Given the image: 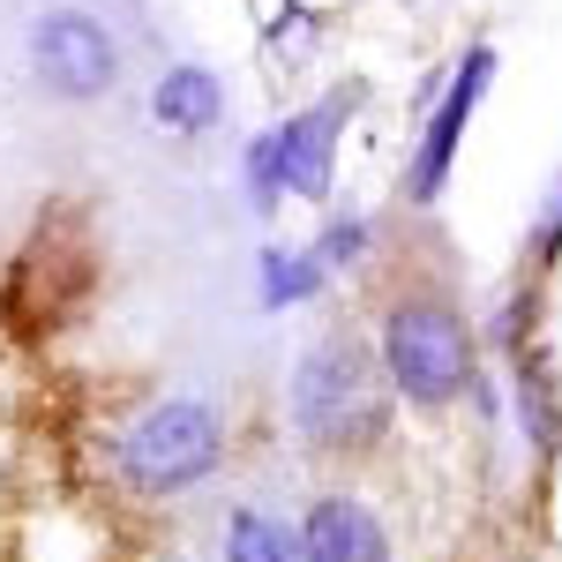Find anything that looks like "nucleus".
I'll list each match as a JSON object with an SVG mask.
<instances>
[{
	"instance_id": "1a4fd4ad",
	"label": "nucleus",
	"mask_w": 562,
	"mask_h": 562,
	"mask_svg": "<svg viewBox=\"0 0 562 562\" xmlns=\"http://www.w3.org/2000/svg\"><path fill=\"white\" fill-rule=\"evenodd\" d=\"M225 562H307V540H301V525L270 518V510H233Z\"/></svg>"
},
{
	"instance_id": "39448f33",
	"label": "nucleus",
	"mask_w": 562,
	"mask_h": 562,
	"mask_svg": "<svg viewBox=\"0 0 562 562\" xmlns=\"http://www.w3.org/2000/svg\"><path fill=\"white\" fill-rule=\"evenodd\" d=\"M31 68H38V83L53 98H105L113 76H121V53L105 38V23L83 15V8H45L38 23H31Z\"/></svg>"
},
{
	"instance_id": "6e6552de",
	"label": "nucleus",
	"mask_w": 562,
	"mask_h": 562,
	"mask_svg": "<svg viewBox=\"0 0 562 562\" xmlns=\"http://www.w3.org/2000/svg\"><path fill=\"white\" fill-rule=\"evenodd\" d=\"M150 113H158V128H173V135H203L225 113V90H217L211 68H166L158 90H150Z\"/></svg>"
},
{
	"instance_id": "0eeeda50",
	"label": "nucleus",
	"mask_w": 562,
	"mask_h": 562,
	"mask_svg": "<svg viewBox=\"0 0 562 562\" xmlns=\"http://www.w3.org/2000/svg\"><path fill=\"white\" fill-rule=\"evenodd\" d=\"M307 562H390V532L360 495H315L301 518Z\"/></svg>"
},
{
	"instance_id": "f257e3e1",
	"label": "nucleus",
	"mask_w": 562,
	"mask_h": 562,
	"mask_svg": "<svg viewBox=\"0 0 562 562\" xmlns=\"http://www.w3.org/2000/svg\"><path fill=\"white\" fill-rule=\"evenodd\" d=\"M390 375L383 352H368L360 338L330 330L301 352L293 368V428H301L307 450L338 458V450H375L390 428Z\"/></svg>"
},
{
	"instance_id": "9d476101",
	"label": "nucleus",
	"mask_w": 562,
	"mask_h": 562,
	"mask_svg": "<svg viewBox=\"0 0 562 562\" xmlns=\"http://www.w3.org/2000/svg\"><path fill=\"white\" fill-rule=\"evenodd\" d=\"M323 278H330V270L315 262V248H307V256H262V301H270V307L307 301Z\"/></svg>"
},
{
	"instance_id": "20e7f679",
	"label": "nucleus",
	"mask_w": 562,
	"mask_h": 562,
	"mask_svg": "<svg viewBox=\"0 0 562 562\" xmlns=\"http://www.w3.org/2000/svg\"><path fill=\"white\" fill-rule=\"evenodd\" d=\"M352 105H360V90H338V98H323V105H307V113H285L270 135H256V150H248V188L262 195V211H270L278 195H307V203L330 195V150H338V128H346Z\"/></svg>"
},
{
	"instance_id": "9b49d317",
	"label": "nucleus",
	"mask_w": 562,
	"mask_h": 562,
	"mask_svg": "<svg viewBox=\"0 0 562 562\" xmlns=\"http://www.w3.org/2000/svg\"><path fill=\"white\" fill-rule=\"evenodd\" d=\"M360 248H368V225H360V217H346V225H330V233L315 240V262H323V270H346Z\"/></svg>"
},
{
	"instance_id": "7ed1b4c3",
	"label": "nucleus",
	"mask_w": 562,
	"mask_h": 562,
	"mask_svg": "<svg viewBox=\"0 0 562 562\" xmlns=\"http://www.w3.org/2000/svg\"><path fill=\"white\" fill-rule=\"evenodd\" d=\"M217 458H225V428L203 397H166V405L135 413L113 442V465L135 495H180V487L211 480Z\"/></svg>"
},
{
	"instance_id": "f03ea898",
	"label": "nucleus",
	"mask_w": 562,
	"mask_h": 562,
	"mask_svg": "<svg viewBox=\"0 0 562 562\" xmlns=\"http://www.w3.org/2000/svg\"><path fill=\"white\" fill-rule=\"evenodd\" d=\"M375 352H383L390 390H397L405 405H420V413L458 405V397L473 390V375H480L473 323H465L450 301H435V293H405V301H390Z\"/></svg>"
},
{
	"instance_id": "423d86ee",
	"label": "nucleus",
	"mask_w": 562,
	"mask_h": 562,
	"mask_svg": "<svg viewBox=\"0 0 562 562\" xmlns=\"http://www.w3.org/2000/svg\"><path fill=\"white\" fill-rule=\"evenodd\" d=\"M487 76H495V53L473 45L465 68H458V83H450V98L428 113L420 150H413V173H405V195H413V203H435V195H442V180H450V166H458V143H465V128H473V113H480Z\"/></svg>"
}]
</instances>
